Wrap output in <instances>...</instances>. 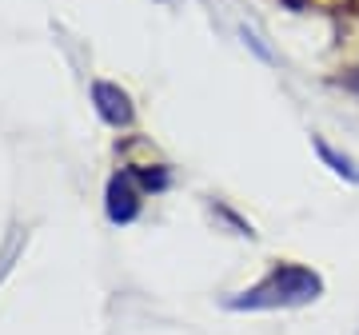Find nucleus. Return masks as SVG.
I'll return each mask as SVG.
<instances>
[{
	"label": "nucleus",
	"instance_id": "f257e3e1",
	"mask_svg": "<svg viewBox=\"0 0 359 335\" xmlns=\"http://www.w3.org/2000/svg\"><path fill=\"white\" fill-rule=\"evenodd\" d=\"M320 296H323L320 271L304 268V264H276L259 284L244 287L224 308L228 311H283V308H308Z\"/></svg>",
	"mask_w": 359,
	"mask_h": 335
},
{
	"label": "nucleus",
	"instance_id": "f03ea898",
	"mask_svg": "<svg viewBox=\"0 0 359 335\" xmlns=\"http://www.w3.org/2000/svg\"><path fill=\"white\" fill-rule=\"evenodd\" d=\"M168 176L164 172H120L108 180V219L112 224H132L140 216V200L144 188H164Z\"/></svg>",
	"mask_w": 359,
	"mask_h": 335
},
{
	"label": "nucleus",
	"instance_id": "7ed1b4c3",
	"mask_svg": "<svg viewBox=\"0 0 359 335\" xmlns=\"http://www.w3.org/2000/svg\"><path fill=\"white\" fill-rule=\"evenodd\" d=\"M92 100H96V112H100L104 124H112V128H128L136 112H132V100L124 88H116L108 80H96L92 84Z\"/></svg>",
	"mask_w": 359,
	"mask_h": 335
},
{
	"label": "nucleus",
	"instance_id": "20e7f679",
	"mask_svg": "<svg viewBox=\"0 0 359 335\" xmlns=\"http://www.w3.org/2000/svg\"><path fill=\"white\" fill-rule=\"evenodd\" d=\"M311 144H316V152H320V160H323L327 168H332V172L339 176V180L359 184V168H355V160H351V156H339V152L332 148V144H327V140H320V136H316Z\"/></svg>",
	"mask_w": 359,
	"mask_h": 335
},
{
	"label": "nucleus",
	"instance_id": "39448f33",
	"mask_svg": "<svg viewBox=\"0 0 359 335\" xmlns=\"http://www.w3.org/2000/svg\"><path fill=\"white\" fill-rule=\"evenodd\" d=\"M339 84H344V88L351 92V96H359V68H351V72H347V76L339 80Z\"/></svg>",
	"mask_w": 359,
	"mask_h": 335
}]
</instances>
